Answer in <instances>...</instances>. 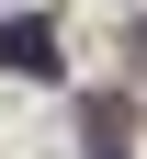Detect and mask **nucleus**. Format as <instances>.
<instances>
[{"mask_svg":"<svg viewBox=\"0 0 147 159\" xmlns=\"http://www.w3.org/2000/svg\"><path fill=\"white\" fill-rule=\"evenodd\" d=\"M0 68H11V80H45V68H57V23H34V11L0 23Z\"/></svg>","mask_w":147,"mask_h":159,"instance_id":"f257e3e1","label":"nucleus"},{"mask_svg":"<svg viewBox=\"0 0 147 159\" xmlns=\"http://www.w3.org/2000/svg\"><path fill=\"white\" fill-rule=\"evenodd\" d=\"M79 136H91V159H124V102H113V91L79 102Z\"/></svg>","mask_w":147,"mask_h":159,"instance_id":"f03ea898","label":"nucleus"}]
</instances>
